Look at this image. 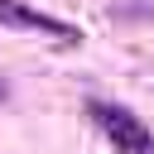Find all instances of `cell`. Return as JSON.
Returning a JSON list of instances; mask_svg holds the SVG:
<instances>
[{
    "instance_id": "cell-1",
    "label": "cell",
    "mask_w": 154,
    "mask_h": 154,
    "mask_svg": "<svg viewBox=\"0 0 154 154\" xmlns=\"http://www.w3.org/2000/svg\"><path fill=\"white\" fill-rule=\"evenodd\" d=\"M91 116H96V125H101V135L111 140L116 154H154V130H149L135 111L101 101V106H91Z\"/></svg>"
},
{
    "instance_id": "cell-2",
    "label": "cell",
    "mask_w": 154,
    "mask_h": 154,
    "mask_svg": "<svg viewBox=\"0 0 154 154\" xmlns=\"http://www.w3.org/2000/svg\"><path fill=\"white\" fill-rule=\"evenodd\" d=\"M0 24H10V29H29V34H48V38H58V43H77V38H82L72 24H63V19H53V14L24 5V0H0Z\"/></svg>"
}]
</instances>
